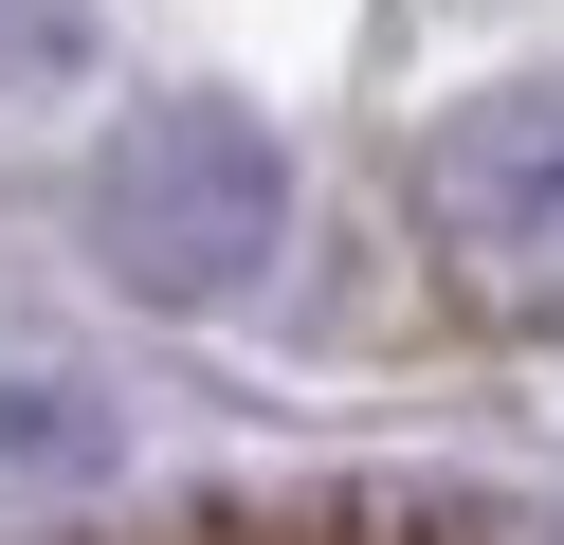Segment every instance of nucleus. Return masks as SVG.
I'll use <instances>...</instances> for the list:
<instances>
[{
	"label": "nucleus",
	"instance_id": "7ed1b4c3",
	"mask_svg": "<svg viewBox=\"0 0 564 545\" xmlns=\"http://www.w3.org/2000/svg\"><path fill=\"white\" fill-rule=\"evenodd\" d=\"M110 73V19L91 0H0V109H74Z\"/></svg>",
	"mask_w": 564,
	"mask_h": 545
},
{
	"label": "nucleus",
	"instance_id": "f03ea898",
	"mask_svg": "<svg viewBox=\"0 0 564 545\" xmlns=\"http://www.w3.org/2000/svg\"><path fill=\"white\" fill-rule=\"evenodd\" d=\"M419 254L491 327L564 309V73H491L419 128Z\"/></svg>",
	"mask_w": 564,
	"mask_h": 545
},
{
	"label": "nucleus",
	"instance_id": "f257e3e1",
	"mask_svg": "<svg viewBox=\"0 0 564 545\" xmlns=\"http://www.w3.org/2000/svg\"><path fill=\"white\" fill-rule=\"evenodd\" d=\"M273 237H292V145H273L237 91H147L110 128V164H91V254H110V291H147V309H237V291L273 273Z\"/></svg>",
	"mask_w": 564,
	"mask_h": 545
}]
</instances>
